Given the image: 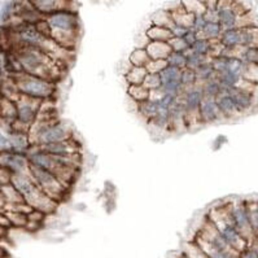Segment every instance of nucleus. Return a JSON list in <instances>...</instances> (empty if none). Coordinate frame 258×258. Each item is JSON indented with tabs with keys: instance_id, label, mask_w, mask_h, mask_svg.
I'll list each match as a JSON object with an SVG mask.
<instances>
[{
	"instance_id": "nucleus-1",
	"label": "nucleus",
	"mask_w": 258,
	"mask_h": 258,
	"mask_svg": "<svg viewBox=\"0 0 258 258\" xmlns=\"http://www.w3.org/2000/svg\"><path fill=\"white\" fill-rule=\"evenodd\" d=\"M8 51L15 53L24 73L42 77L53 82H57L58 78L62 76L65 62L55 60L40 49L33 47L15 46Z\"/></svg>"
},
{
	"instance_id": "nucleus-2",
	"label": "nucleus",
	"mask_w": 258,
	"mask_h": 258,
	"mask_svg": "<svg viewBox=\"0 0 258 258\" xmlns=\"http://www.w3.org/2000/svg\"><path fill=\"white\" fill-rule=\"evenodd\" d=\"M51 38L68 51L76 49L81 33V20L74 10H62L46 16Z\"/></svg>"
},
{
	"instance_id": "nucleus-3",
	"label": "nucleus",
	"mask_w": 258,
	"mask_h": 258,
	"mask_svg": "<svg viewBox=\"0 0 258 258\" xmlns=\"http://www.w3.org/2000/svg\"><path fill=\"white\" fill-rule=\"evenodd\" d=\"M73 137V128L58 118L52 121L37 119L29 131L31 146H46V144L72 139Z\"/></svg>"
},
{
	"instance_id": "nucleus-4",
	"label": "nucleus",
	"mask_w": 258,
	"mask_h": 258,
	"mask_svg": "<svg viewBox=\"0 0 258 258\" xmlns=\"http://www.w3.org/2000/svg\"><path fill=\"white\" fill-rule=\"evenodd\" d=\"M11 79L13 81L20 94L34 97L38 100L52 99L56 91V82L42 78V77L31 76V74L24 73V72L13 74L11 76Z\"/></svg>"
},
{
	"instance_id": "nucleus-5",
	"label": "nucleus",
	"mask_w": 258,
	"mask_h": 258,
	"mask_svg": "<svg viewBox=\"0 0 258 258\" xmlns=\"http://www.w3.org/2000/svg\"><path fill=\"white\" fill-rule=\"evenodd\" d=\"M208 218L214 223L217 230L221 232V235L227 241L228 245L232 249H235L236 252L240 253L249 245L248 241L244 239L243 235L240 234L239 230L231 222L225 204H221L218 207L212 208L210 212L208 213Z\"/></svg>"
},
{
	"instance_id": "nucleus-6",
	"label": "nucleus",
	"mask_w": 258,
	"mask_h": 258,
	"mask_svg": "<svg viewBox=\"0 0 258 258\" xmlns=\"http://www.w3.org/2000/svg\"><path fill=\"white\" fill-rule=\"evenodd\" d=\"M29 173L33 176L34 182L44 194H47L51 199L60 203L65 199V195L69 191V187L61 183L51 171L38 167L29 162Z\"/></svg>"
},
{
	"instance_id": "nucleus-7",
	"label": "nucleus",
	"mask_w": 258,
	"mask_h": 258,
	"mask_svg": "<svg viewBox=\"0 0 258 258\" xmlns=\"http://www.w3.org/2000/svg\"><path fill=\"white\" fill-rule=\"evenodd\" d=\"M227 214L230 217L231 222L234 223L235 227L239 230V232L243 235L244 239L249 243V245L252 244L254 240V234H253L250 223H249L248 217V208H246V201L241 200H234L228 201L225 204Z\"/></svg>"
},
{
	"instance_id": "nucleus-8",
	"label": "nucleus",
	"mask_w": 258,
	"mask_h": 258,
	"mask_svg": "<svg viewBox=\"0 0 258 258\" xmlns=\"http://www.w3.org/2000/svg\"><path fill=\"white\" fill-rule=\"evenodd\" d=\"M42 101L43 100H38V99H34V97L20 95L19 99L16 100V105H17V122L24 124L25 127L30 128L34 122L37 121Z\"/></svg>"
},
{
	"instance_id": "nucleus-9",
	"label": "nucleus",
	"mask_w": 258,
	"mask_h": 258,
	"mask_svg": "<svg viewBox=\"0 0 258 258\" xmlns=\"http://www.w3.org/2000/svg\"><path fill=\"white\" fill-rule=\"evenodd\" d=\"M183 104H184L185 112H187V123L188 127L192 123H199V109L205 99L203 91V86L198 85L191 88H187L180 95Z\"/></svg>"
},
{
	"instance_id": "nucleus-10",
	"label": "nucleus",
	"mask_w": 258,
	"mask_h": 258,
	"mask_svg": "<svg viewBox=\"0 0 258 258\" xmlns=\"http://www.w3.org/2000/svg\"><path fill=\"white\" fill-rule=\"evenodd\" d=\"M226 91L231 95L236 106L239 114H245V113L252 112L257 104V96H255V90L245 87H234L227 88Z\"/></svg>"
},
{
	"instance_id": "nucleus-11",
	"label": "nucleus",
	"mask_w": 258,
	"mask_h": 258,
	"mask_svg": "<svg viewBox=\"0 0 258 258\" xmlns=\"http://www.w3.org/2000/svg\"><path fill=\"white\" fill-rule=\"evenodd\" d=\"M180 73H182V69L169 67V65L164 70H161L158 73L161 78V91L180 97V95L184 91L180 82Z\"/></svg>"
},
{
	"instance_id": "nucleus-12",
	"label": "nucleus",
	"mask_w": 258,
	"mask_h": 258,
	"mask_svg": "<svg viewBox=\"0 0 258 258\" xmlns=\"http://www.w3.org/2000/svg\"><path fill=\"white\" fill-rule=\"evenodd\" d=\"M43 151L51 153L53 156H73L81 153L82 146L79 142H77L76 138L62 140V142H56V143L46 144V146H38Z\"/></svg>"
},
{
	"instance_id": "nucleus-13",
	"label": "nucleus",
	"mask_w": 258,
	"mask_h": 258,
	"mask_svg": "<svg viewBox=\"0 0 258 258\" xmlns=\"http://www.w3.org/2000/svg\"><path fill=\"white\" fill-rule=\"evenodd\" d=\"M219 121H223V118H222V114L219 112L217 100L205 97L201 103L200 109H199V123L212 124Z\"/></svg>"
},
{
	"instance_id": "nucleus-14",
	"label": "nucleus",
	"mask_w": 258,
	"mask_h": 258,
	"mask_svg": "<svg viewBox=\"0 0 258 258\" xmlns=\"http://www.w3.org/2000/svg\"><path fill=\"white\" fill-rule=\"evenodd\" d=\"M30 2L43 16H48L62 10H73L72 7L73 0H30Z\"/></svg>"
},
{
	"instance_id": "nucleus-15",
	"label": "nucleus",
	"mask_w": 258,
	"mask_h": 258,
	"mask_svg": "<svg viewBox=\"0 0 258 258\" xmlns=\"http://www.w3.org/2000/svg\"><path fill=\"white\" fill-rule=\"evenodd\" d=\"M216 100L217 104H218L219 112H221L223 121H225V119H234L236 118V117H239L240 114L239 112H237L236 106H235L234 100H232L231 95L228 94L226 90L217 97Z\"/></svg>"
},
{
	"instance_id": "nucleus-16",
	"label": "nucleus",
	"mask_w": 258,
	"mask_h": 258,
	"mask_svg": "<svg viewBox=\"0 0 258 258\" xmlns=\"http://www.w3.org/2000/svg\"><path fill=\"white\" fill-rule=\"evenodd\" d=\"M144 47H146L151 60H166L173 52L169 42H152L151 40V42H147Z\"/></svg>"
},
{
	"instance_id": "nucleus-17",
	"label": "nucleus",
	"mask_w": 258,
	"mask_h": 258,
	"mask_svg": "<svg viewBox=\"0 0 258 258\" xmlns=\"http://www.w3.org/2000/svg\"><path fill=\"white\" fill-rule=\"evenodd\" d=\"M137 105H138V112H139V114L142 115V117L148 122V123L149 121L155 117L156 113L160 110V108H161L160 100H158L157 97H153V96L147 99L146 101H142V103L137 104Z\"/></svg>"
},
{
	"instance_id": "nucleus-18",
	"label": "nucleus",
	"mask_w": 258,
	"mask_h": 258,
	"mask_svg": "<svg viewBox=\"0 0 258 258\" xmlns=\"http://www.w3.org/2000/svg\"><path fill=\"white\" fill-rule=\"evenodd\" d=\"M146 38L148 42H169L173 38V34L170 29L151 24V26L146 30Z\"/></svg>"
},
{
	"instance_id": "nucleus-19",
	"label": "nucleus",
	"mask_w": 258,
	"mask_h": 258,
	"mask_svg": "<svg viewBox=\"0 0 258 258\" xmlns=\"http://www.w3.org/2000/svg\"><path fill=\"white\" fill-rule=\"evenodd\" d=\"M149 124H152L153 127L161 131L171 130V117H170V109L166 108H160L156 115L153 117Z\"/></svg>"
},
{
	"instance_id": "nucleus-20",
	"label": "nucleus",
	"mask_w": 258,
	"mask_h": 258,
	"mask_svg": "<svg viewBox=\"0 0 258 258\" xmlns=\"http://www.w3.org/2000/svg\"><path fill=\"white\" fill-rule=\"evenodd\" d=\"M148 73L146 67H130V69L126 70L124 73V79L127 85H143Z\"/></svg>"
},
{
	"instance_id": "nucleus-21",
	"label": "nucleus",
	"mask_w": 258,
	"mask_h": 258,
	"mask_svg": "<svg viewBox=\"0 0 258 258\" xmlns=\"http://www.w3.org/2000/svg\"><path fill=\"white\" fill-rule=\"evenodd\" d=\"M151 62V57H149L148 52H147L146 47H138L134 51L131 52L128 56V64L131 67H146Z\"/></svg>"
},
{
	"instance_id": "nucleus-22",
	"label": "nucleus",
	"mask_w": 258,
	"mask_h": 258,
	"mask_svg": "<svg viewBox=\"0 0 258 258\" xmlns=\"http://www.w3.org/2000/svg\"><path fill=\"white\" fill-rule=\"evenodd\" d=\"M126 92L128 97H131L137 104L146 101L151 97V91L144 85H128Z\"/></svg>"
},
{
	"instance_id": "nucleus-23",
	"label": "nucleus",
	"mask_w": 258,
	"mask_h": 258,
	"mask_svg": "<svg viewBox=\"0 0 258 258\" xmlns=\"http://www.w3.org/2000/svg\"><path fill=\"white\" fill-rule=\"evenodd\" d=\"M235 56L246 64L258 65V46L241 47L235 52Z\"/></svg>"
},
{
	"instance_id": "nucleus-24",
	"label": "nucleus",
	"mask_w": 258,
	"mask_h": 258,
	"mask_svg": "<svg viewBox=\"0 0 258 258\" xmlns=\"http://www.w3.org/2000/svg\"><path fill=\"white\" fill-rule=\"evenodd\" d=\"M196 73H198L199 83L200 85H204V83L209 82L212 79L217 78V72L214 69V65L212 62V58L209 61H207L205 64L201 65L200 68L196 69Z\"/></svg>"
},
{
	"instance_id": "nucleus-25",
	"label": "nucleus",
	"mask_w": 258,
	"mask_h": 258,
	"mask_svg": "<svg viewBox=\"0 0 258 258\" xmlns=\"http://www.w3.org/2000/svg\"><path fill=\"white\" fill-rule=\"evenodd\" d=\"M151 24L157 25V26H164V28L171 29L173 25L175 24L173 20V16L169 10H160L152 16L151 19Z\"/></svg>"
},
{
	"instance_id": "nucleus-26",
	"label": "nucleus",
	"mask_w": 258,
	"mask_h": 258,
	"mask_svg": "<svg viewBox=\"0 0 258 258\" xmlns=\"http://www.w3.org/2000/svg\"><path fill=\"white\" fill-rule=\"evenodd\" d=\"M201 86H203L204 96L208 97V99H217L222 92L225 91V87L221 85V82L217 78L212 79V81Z\"/></svg>"
},
{
	"instance_id": "nucleus-27",
	"label": "nucleus",
	"mask_w": 258,
	"mask_h": 258,
	"mask_svg": "<svg viewBox=\"0 0 258 258\" xmlns=\"http://www.w3.org/2000/svg\"><path fill=\"white\" fill-rule=\"evenodd\" d=\"M223 28L221 26L218 21L217 22H207L205 28L200 33V37L205 38L209 40H219V37L222 35Z\"/></svg>"
},
{
	"instance_id": "nucleus-28",
	"label": "nucleus",
	"mask_w": 258,
	"mask_h": 258,
	"mask_svg": "<svg viewBox=\"0 0 258 258\" xmlns=\"http://www.w3.org/2000/svg\"><path fill=\"white\" fill-rule=\"evenodd\" d=\"M180 82H182V86L184 90L194 87V86L200 85V83H199V78H198L196 70L189 69V68H184V69H182V73H180Z\"/></svg>"
},
{
	"instance_id": "nucleus-29",
	"label": "nucleus",
	"mask_w": 258,
	"mask_h": 258,
	"mask_svg": "<svg viewBox=\"0 0 258 258\" xmlns=\"http://www.w3.org/2000/svg\"><path fill=\"white\" fill-rule=\"evenodd\" d=\"M246 208H248L249 223H250L255 240L258 235V201H246Z\"/></svg>"
},
{
	"instance_id": "nucleus-30",
	"label": "nucleus",
	"mask_w": 258,
	"mask_h": 258,
	"mask_svg": "<svg viewBox=\"0 0 258 258\" xmlns=\"http://www.w3.org/2000/svg\"><path fill=\"white\" fill-rule=\"evenodd\" d=\"M185 55H187V68L194 70H196L201 65L205 64L207 61L210 60V57H208V56L201 55V53H198V52L192 51V49H189Z\"/></svg>"
},
{
	"instance_id": "nucleus-31",
	"label": "nucleus",
	"mask_w": 258,
	"mask_h": 258,
	"mask_svg": "<svg viewBox=\"0 0 258 258\" xmlns=\"http://www.w3.org/2000/svg\"><path fill=\"white\" fill-rule=\"evenodd\" d=\"M166 62L169 67L178 68V69H184L187 68V55L183 52L173 51L166 58Z\"/></svg>"
},
{
	"instance_id": "nucleus-32",
	"label": "nucleus",
	"mask_w": 258,
	"mask_h": 258,
	"mask_svg": "<svg viewBox=\"0 0 258 258\" xmlns=\"http://www.w3.org/2000/svg\"><path fill=\"white\" fill-rule=\"evenodd\" d=\"M183 253L188 258H209L205 253L203 252V249L195 243L194 240L187 243L184 245V249H183Z\"/></svg>"
},
{
	"instance_id": "nucleus-33",
	"label": "nucleus",
	"mask_w": 258,
	"mask_h": 258,
	"mask_svg": "<svg viewBox=\"0 0 258 258\" xmlns=\"http://www.w3.org/2000/svg\"><path fill=\"white\" fill-rule=\"evenodd\" d=\"M180 3L184 7L185 11H188L189 13H194V15L205 13V11H207V7L204 6L201 0H182Z\"/></svg>"
},
{
	"instance_id": "nucleus-34",
	"label": "nucleus",
	"mask_w": 258,
	"mask_h": 258,
	"mask_svg": "<svg viewBox=\"0 0 258 258\" xmlns=\"http://www.w3.org/2000/svg\"><path fill=\"white\" fill-rule=\"evenodd\" d=\"M149 91H156V90H160L161 88V78H160V74L158 73H148V76L146 77V81L143 83Z\"/></svg>"
},
{
	"instance_id": "nucleus-35",
	"label": "nucleus",
	"mask_w": 258,
	"mask_h": 258,
	"mask_svg": "<svg viewBox=\"0 0 258 258\" xmlns=\"http://www.w3.org/2000/svg\"><path fill=\"white\" fill-rule=\"evenodd\" d=\"M169 44L171 46L173 51L175 52H183V53H187L189 51V46L185 43V40L183 38H176L173 37L170 40H169Z\"/></svg>"
},
{
	"instance_id": "nucleus-36",
	"label": "nucleus",
	"mask_w": 258,
	"mask_h": 258,
	"mask_svg": "<svg viewBox=\"0 0 258 258\" xmlns=\"http://www.w3.org/2000/svg\"><path fill=\"white\" fill-rule=\"evenodd\" d=\"M166 67V60H151V62L147 65V69H148L149 73H160Z\"/></svg>"
},
{
	"instance_id": "nucleus-37",
	"label": "nucleus",
	"mask_w": 258,
	"mask_h": 258,
	"mask_svg": "<svg viewBox=\"0 0 258 258\" xmlns=\"http://www.w3.org/2000/svg\"><path fill=\"white\" fill-rule=\"evenodd\" d=\"M207 19H205V16L204 13H199V15H195L194 19V24H192V29L194 30L198 31L199 34L203 31V29L205 28V25H207Z\"/></svg>"
},
{
	"instance_id": "nucleus-38",
	"label": "nucleus",
	"mask_w": 258,
	"mask_h": 258,
	"mask_svg": "<svg viewBox=\"0 0 258 258\" xmlns=\"http://www.w3.org/2000/svg\"><path fill=\"white\" fill-rule=\"evenodd\" d=\"M182 38L185 40V43L188 44L189 48H191V47L195 44V42L200 38V34H199L196 30H194L192 28H189L188 30H187V33H185Z\"/></svg>"
},
{
	"instance_id": "nucleus-39",
	"label": "nucleus",
	"mask_w": 258,
	"mask_h": 258,
	"mask_svg": "<svg viewBox=\"0 0 258 258\" xmlns=\"http://www.w3.org/2000/svg\"><path fill=\"white\" fill-rule=\"evenodd\" d=\"M239 258H258V250L253 245H248L240 252Z\"/></svg>"
},
{
	"instance_id": "nucleus-40",
	"label": "nucleus",
	"mask_w": 258,
	"mask_h": 258,
	"mask_svg": "<svg viewBox=\"0 0 258 258\" xmlns=\"http://www.w3.org/2000/svg\"><path fill=\"white\" fill-rule=\"evenodd\" d=\"M2 69H3V61H0V73H2Z\"/></svg>"
},
{
	"instance_id": "nucleus-41",
	"label": "nucleus",
	"mask_w": 258,
	"mask_h": 258,
	"mask_svg": "<svg viewBox=\"0 0 258 258\" xmlns=\"http://www.w3.org/2000/svg\"><path fill=\"white\" fill-rule=\"evenodd\" d=\"M179 258H188V257H187V255H185V254H184V253H182V254H180V255H179Z\"/></svg>"
}]
</instances>
